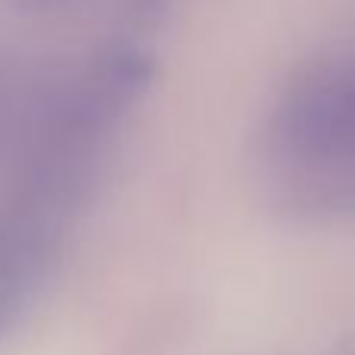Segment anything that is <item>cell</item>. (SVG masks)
Wrapping results in <instances>:
<instances>
[{
	"label": "cell",
	"mask_w": 355,
	"mask_h": 355,
	"mask_svg": "<svg viewBox=\"0 0 355 355\" xmlns=\"http://www.w3.org/2000/svg\"><path fill=\"white\" fill-rule=\"evenodd\" d=\"M56 78H35L28 72L0 69V144L19 137L41 119L53 97Z\"/></svg>",
	"instance_id": "obj_2"
},
{
	"label": "cell",
	"mask_w": 355,
	"mask_h": 355,
	"mask_svg": "<svg viewBox=\"0 0 355 355\" xmlns=\"http://www.w3.org/2000/svg\"><path fill=\"white\" fill-rule=\"evenodd\" d=\"M275 159L312 206L355 209V53L309 72L284 97Z\"/></svg>",
	"instance_id": "obj_1"
}]
</instances>
